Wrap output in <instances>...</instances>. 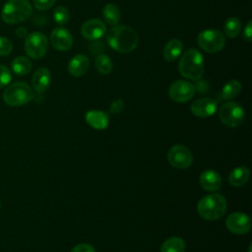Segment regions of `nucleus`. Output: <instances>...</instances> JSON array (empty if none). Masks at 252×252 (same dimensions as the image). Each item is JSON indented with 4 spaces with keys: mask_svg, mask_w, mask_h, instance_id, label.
<instances>
[{
    "mask_svg": "<svg viewBox=\"0 0 252 252\" xmlns=\"http://www.w3.org/2000/svg\"><path fill=\"white\" fill-rule=\"evenodd\" d=\"M106 39L109 46L120 53H129L136 49L139 43L137 32L125 25H115L107 32Z\"/></svg>",
    "mask_w": 252,
    "mask_h": 252,
    "instance_id": "nucleus-1",
    "label": "nucleus"
},
{
    "mask_svg": "<svg viewBox=\"0 0 252 252\" xmlns=\"http://www.w3.org/2000/svg\"><path fill=\"white\" fill-rule=\"evenodd\" d=\"M178 71L182 77L191 81H198L204 74V58L196 48L187 49L180 57Z\"/></svg>",
    "mask_w": 252,
    "mask_h": 252,
    "instance_id": "nucleus-2",
    "label": "nucleus"
},
{
    "mask_svg": "<svg viewBox=\"0 0 252 252\" xmlns=\"http://www.w3.org/2000/svg\"><path fill=\"white\" fill-rule=\"evenodd\" d=\"M227 203L225 198L218 193L204 196L197 204V212L202 219L217 220L226 212Z\"/></svg>",
    "mask_w": 252,
    "mask_h": 252,
    "instance_id": "nucleus-3",
    "label": "nucleus"
},
{
    "mask_svg": "<svg viewBox=\"0 0 252 252\" xmlns=\"http://www.w3.org/2000/svg\"><path fill=\"white\" fill-rule=\"evenodd\" d=\"M32 14V7L29 0H7L1 11L2 20L9 25L22 23Z\"/></svg>",
    "mask_w": 252,
    "mask_h": 252,
    "instance_id": "nucleus-4",
    "label": "nucleus"
},
{
    "mask_svg": "<svg viewBox=\"0 0 252 252\" xmlns=\"http://www.w3.org/2000/svg\"><path fill=\"white\" fill-rule=\"evenodd\" d=\"M4 102L9 106H22L33 99L32 88L25 82H16L9 85L2 94Z\"/></svg>",
    "mask_w": 252,
    "mask_h": 252,
    "instance_id": "nucleus-5",
    "label": "nucleus"
},
{
    "mask_svg": "<svg viewBox=\"0 0 252 252\" xmlns=\"http://www.w3.org/2000/svg\"><path fill=\"white\" fill-rule=\"evenodd\" d=\"M197 43L201 49L208 53L220 52L225 44L224 34L215 29L202 31L197 37Z\"/></svg>",
    "mask_w": 252,
    "mask_h": 252,
    "instance_id": "nucleus-6",
    "label": "nucleus"
},
{
    "mask_svg": "<svg viewBox=\"0 0 252 252\" xmlns=\"http://www.w3.org/2000/svg\"><path fill=\"white\" fill-rule=\"evenodd\" d=\"M219 118L225 126L235 128L243 123L245 119V111L239 103L228 101L220 107Z\"/></svg>",
    "mask_w": 252,
    "mask_h": 252,
    "instance_id": "nucleus-7",
    "label": "nucleus"
},
{
    "mask_svg": "<svg viewBox=\"0 0 252 252\" xmlns=\"http://www.w3.org/2000/svg\"><path fill=\"white\" fill-rule=\"evenodd\" d=\"M25 52L32 59L42 58L48 50L47 37L40 32H33L27 35L25 40Z\"/></svg>",
    "mask_w": 252,
    "mask_h": 252,
    "instance_id": "nucleus-8",
    "label": "nucleus"
},
{
    "mask_svg": "<svg viewBox=\"0 0 252 252\" xmlns=\"http://www.w3.org/2000/svg\"><path fill=\"white\" fill-rule=\"evenodd\" d=\"M168 162L175 168L185 169L193 162L191 151L184 145H174L167 153Z\"/></svg>",
    "mask_w": 252,
    "mask_h": 252,
    "instance_id": "nucleus-9",
    "label": "nucleus"
},
{
    "mask_svg": "<svg viewBox=\"0 0 252 252\" xmlns=\"http://www.w3.org/2000/svg\"><path fill=\"white\" fill-rule=\"evenodd\" d=\"M196 88L193 84L185 80H177L173 82L168 89L169 97L178 103L189 101L195 94Z\"/></svg>",
    "mask_w": 252,
    "mask_h": 252,
    "instance_id": "nucleus-10",
    "label": "nucleus"
},
{
    "mask_svg": "<svg viewBox=\"0 0 252 252\" xmlns=\"http://www.w3.org/2000/svg\"><path fill=\"white\" fill-rule=\"evenodd\" d=\"M225 226L234 234H245L251 228V219L244 213L235 212L226 218Z\"/></svg>",
    "mask_w": 252,
    "mask_h": 252,
    "instance_id": "nucleus-11",
    "label": "nucleus"
},
{
    "mask_svg": "<svg viewBox=\"0 0 252 252\" xmlns=\"http://www.w3.org/2000/svg\"><path fill=\"white\" fill-rule=\"evenodd\" d=\"M50 42L56 50L67 51L73 45V36L69 30L58 27L51 32Z\"/></svg>",
    "mask_w": 252,
    "mask_h": 252,
    "instance_id": "nucleus-12",
    "label": "nucleus"
},
{
    "mask_svg": "<svg viewBox=\"0 0 252 252\" xmlns=\"http://www.w3.org/2000/svg\"><path fill=\"white\" fill-rule=\"evenodd\" d=\"M106 32V26L100 19H90L81 27L82 35L89 40L99 39Z\"/></svg>",
    "mask_w": 252,
    "mask_h": 252,
    "instance_id": "nucleus-13",
    "label": "nucleus"
},
{
    "mask_svg": "<svg viewBox=\"0 0 252 252\" xmlns=\"http://www.w3.org/2000/svg\"><path fill=\"white\" fill-rule=\"evenodd\" d=\"M217 100L211 97H202L194 100L191 103L190 109L195 116L206 118L214 115L215 112L217 111Z\"/></svg>",
    "mask_w": 252,
    "mask_h": 252,
    "instance_id": "nucleus-14",
    "label": "nucleus"
},
{
    "mask_svg": "<svg viewBox=\"0 0 252 252\" xmlns=\"http://www.w3.org/2000/svg\"><path fill=\"white\" fill-rule=\"evenodd\" d=\"M201 187L209 192L218 191L221 187V177L214 169L204 170L199 177Z\"/></svg>",
    "mask_w": 252,
    "mask_h": 252,
    "instance_id": "nucleus-15",
    "label": "nucleus"
},
{
    "mask_svg": "<svg viewBox=\"0 0 252 252\" xmlns=\"http://www.w3.org/2000/svg\"><path fill=\"white\" fill-rule=\"evenodd\" d=\"M90 67V59L85 54L74 55L68 63V72L73 77L84 76Z\"/></svg>",
    "mask_w": 252,
    "mask_h": 252,
    "instance_id": "nucleus-16",
    "label": "nucleus"
},
{
    "mask_svg": "<svg viewBox=\"0 0 252 252\" xmlns=\"http://www.w3.org/2000/svg\"><path fill=\"white\" fill-rule=\"evenodd\" d=\"M51 83V74L49 70L45 67H39L35 70L32 78V89L41 94L45 92Z\"/></svg>",
    "mask_w": 252,
    "mask_h": 252,
    "instance_id": "nucleus-17",
    "label": "nucleus"
},
{
    "mask_svg": "<svg viewBox=\"0 0 252 252\" xmlns=\"http://www.w3.org/2000/svg\"><path fill=\"white\" fill-rule=\"evenodd\" d=\"M108 115L101 110H90L86 113V121L94 129L103 130L108 125Z\"/></svg>",
    "mask_w": 252,
    "mask_h": 252,
    "instance_id": "nucleus-18",
    "label": "nucleus"
},
{
    "mask_svg": "<svg viewBox=\"0 0 252 252\" xmlns=\"http://www.w3.org/2000/svg\"><path fill=\"white\" fill-rule=\"evenodd\" d=\"M183 50V43L178 38H171L169 39L163 47V58L167 62H172L176 60Z\"/></svg>",
    "mask_w": 252,
    "mask_h": 252,
    "instance_id": "nucleus-19",
    "label": "nucleus"
},
{
    "mask_svg": "<svg viewBox=\"0 0 252 252\" xmlns=\"http://www.w3.org/2000/svg\"><path fill=\"white\" fill-rule=\"evenodd\" d=\"M250 176V171L246 166H238L233 168L228 175V182L233 187H240L244 185Z\"/></svg>",
    "mask_w": 252,
    "mask_h": 252,
    "instance_id": "nucleus-20",
    "label": "nucleus"
},
{
    "mask_svg": "<svg viewBox=\"0 0 252 252\" xmlns=\"http://www.w3.org/2000/svg\"><path fill=\"white\" fill-rule=\"evenodd\" d=\"M242 90V85L237 80H231L227 82L220 93V100H228L236 97Z\"/></svg>",
    "mask_w": 252,
    "mask_h": 252,
    "instance_id": "nucleus-21",
    "label": "nucleus"
},
{
    "mask_svg": "<svg viewBox=\"0 0 252 252\" xmlns=\"http://www.w3.org/2000/svg\"><path fill=\"white\" fill-rule=\"evenodd\" d=\"M11 68L16 75L25 76L29 74L32 68V61L26 56H17L11 63Z\"/></svg>",
    "mask_w": 252,
    "mask_h": 252,
    "instance_id": "nucleus-22",
    "label": "nucleus"
},
{
    "mask_svg": "<svg viewBox=\"0 0 252 252\" xmlns=\"http://www.w3.org/2000/svg\"><path fill=\"white\" fill-rule=\"evenodd\" d=\"M185 242L181 237L172 236L162 243L160 252H185Z\"/></svg>",
    "mask_w": 252,
    "mask_h": 252,
    "instance_id": "nucleus-23",
    "label": "nucleus"
},
{
    "mask_svg": "<svg viewBox=\"0 0 252 252\" xmlns=\"http://www.w3.org/2000/svg\"><path fill=\"white\" fill-rule=\"evenodd\" d=\"M102 17L104 21L110 26L118 25L120 21V10L118 6L112 3L106 4L102 9Z\"/></svg>",
    "mask_w": 252,
    "mask_h": 252,
    "instance_id": "nucleus-24",
    "label": "nucleus"
},
{
    "mask_svg": "<svg viewBox=\"0 0 252 252\" xmlns=\"http://www.w3.org/2000/svg\"><path fill=\"white\" fill-rule=\"evenodd\" d=\"M94 66L99 74L107 75L111 73L113 68V63H112V60L106 54H99L95 57Z\"/></svg>",
    "mask_w": 252,
    "mask_h": 252,
    "instance_id": "nucleus-25",
    "label": "nucleus"
},
{
    "mask_svg": "<svg viewBox=\"0 0 252 252\" xmlns=\"http://www.w3.org/2000/svg\"><path fill=\"white\" fill-rule=\"evenodd\" d=\"M224 34L229 38L236 37L241 31V22L236 17H230L224 24Z\"/></svg>",
    "mask_w": 252,
    "mask_h": 252,
    "instance_id": "nucleus-26",
    "label": "nucleus"
},
{
    "mask_svg": "<svg viewBox=\"0 0 252 252\" xmlns=\"http://www.w3.org/2000/svg\"><path fill=\"white\" fill-rule=\"evenodd\" d=\"M53 20L57 25L63 26L70 20V13L64 6H58L53 11Z\"/></svg>",
    "mask_w": 252,
    "mask_h": 252,
    "instance_id": "nucleus-27",
    "label": "nucleus"
},
{
    "mask_svg": "<svg viewBox=\"0 0 252 252\" xmlns=\"http://www.w3.org/2000/svg\"><path fill=\"white\" fill-rule=\"evenodd\" d=\"M12 80V74L8 67L0 64V89L8 86Z\"/></svg>",
    "mask_w": 252,
    "mask_h": 252,
    "instance_id": "nucleus-28",
    "label": "nucleus"
},
{
    "mask_svg": "<svg viewBox=\"0 0 252 252\" xmlns=\"http://www.w3.org/2000/svg\"><path fill=\"white\" fill-rule=\"evenodd\" d=\"M13 50L12 41L5 36H0V56H8Z\"/></svg>",
    "mask_w": 252,
    "mask_h": 252,
    "instance_id": "nucleus-29",
    "label": "nucleus"
},
{
    "mask_svg": "<svg viewBox=\"0 0 252 252\" xmlns=\"http://www.w3.org/2000/svg\"><path fill=\"white\" fill-rule=\"evenodd\" d=\"M55 2L56 0H33V5L37 10L45 11L50 9Z\"/></svg>",
    "mask_w": 252,
    "mask_h": 252,
    "instance_id": "nucleus-30",
    "label": "nucleus"
},
{
    "mask_svg": "<svg viewBox=\"0 0 252 252\" xmlns=\"http://www.w3.org/2000/svg\"><path fill=\"white\" fill-rule=\"evenodd\" d=\"M71 252H95V250H94V248L91 244L81 243V244L76 245L71 250Z\"/></svg>",
    "mask_w": 252,
    "mask_h": 252,
    "instance_id": "nucleus-31",
    "label": "nucleus"
},
{
    "mask_svg": "<svg viewBox=\"0 0 252 252\" xmlns=\"http://www.w3.org/2000/svg\"><path fill=\"white\" fill-rule=\"evenodd\" d=\"M124 108V102L121 100V99H116L114 100L111 104H110V112L113 113V114H116V113H119L123 110Z\"/></svg>",
    "mask_w": 252,
    "mask_h": 252,
    "instance_id": "nucleus-32",
    "label": "nucleus"
},
{
    "mask_svg": "<svg viewBox=\"0 0 252 252\" xmlns=\"http://www.w3.org/2000/svg\"><path fill=\"white\" fill-rule=\"evenodd\" d=\"M243 37L245 40L247 41H251L252 39V21H248L246 26L244 27V31H243Z\"/></svg>",
    "mask_w": 252,
    "mask_h": 252,
    "instance_id": "nucleus-33",
    "label": "nucleus"
},
{
    "mask_svg": "<svg viewBox=\"0 0 252 252\" xmlns=\"http://www.w3.org/2000/svg\"><path fill=\"white\" fill-rule=\"evenodd\" d=\"M16 33H17V35L20 36V37H25V36L27 35V33H28V32H27V29L24 28V27H20V28L17 29Z\"/></svg>",
    "mask_w": 252,
    "mask_h": 252,
    "instance_id": "nucleus-34",
    "label": "nucleus"
},
{
    "mask_svg": "<svg viewBox=\"0 0 252 252\" xmlns=\"http://www.w3.org/2000/svg\"><path fill=\"white\" fill-rule=\"evenodd\" d=\"M0 208H1V202H0Z\"/></svg>",
    "mask_w": 252,
    "mask_h": 252,
    "instance_id": "nucleus-35",
    "label": "nucleus"
}]
</instances>
